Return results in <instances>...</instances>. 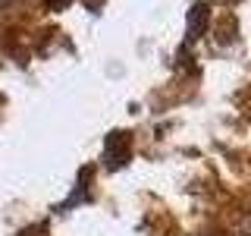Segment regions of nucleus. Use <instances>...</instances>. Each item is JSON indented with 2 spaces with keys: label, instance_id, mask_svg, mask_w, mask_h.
<instances>
[{
  "label": "nucleus",
  "instance_id": "obj_1",
  "mask_svg": "<svg viewBox=\"0 0 251 236\" xmlns=\"http://www.w3.org/2000/svg\"><path fill=\"white\" fill-rule=\"evenodd\" d=\"M6 3H10V0H0V10H3V6H6Z\"/></svg>",
  "mask_w": 251,
  "mask_h": 236
},
{
  "label": "nucleus",
  "instance_id": "obj_2",
  "mask_svg": "<svg viewBox=\"0 0 251 236\" xmlns=\"http://www.w3.org/2000/svg\"><path fill=\"white\" fill-rule=\"evenodd\" d=\"M245 233H248V236H251V224H248V227H245Z\"/></svg>",
  "mask_w": 251,
  "mask_h": 236
}]
</instances>
